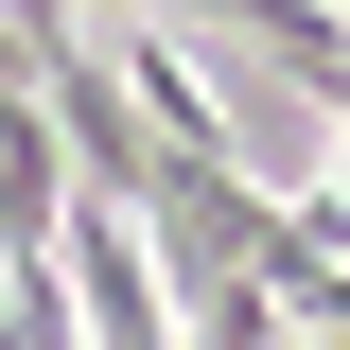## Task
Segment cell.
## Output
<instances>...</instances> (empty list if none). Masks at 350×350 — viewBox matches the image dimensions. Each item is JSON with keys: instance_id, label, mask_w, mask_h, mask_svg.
I'll return each instance as SVG.
<instances>
[{"instance_id": "1", "label": "cell", "mask_w": 350, "mask_h": 350, "mask_svg": "<svg viewBox=\"0 0 350 350\" xmlns=\"http://www.w3.org/2000/svg\"><path fill=\"white\" fill-rule=\"evenodd\" d=\"M70 123H53V88H0V262H53L70 245Z\"/></svg>"}]
</instances>
